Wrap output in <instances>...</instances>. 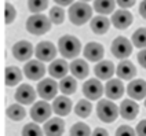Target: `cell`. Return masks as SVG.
I'll return each mask as SVG.
<instances>
[{"instance_id": "6da1fadb", "label": "cell", "mask_w": 146, "mask_h": 136, "mask_svg": "<svg viewBox=\"0 0 146 136\" xmlns=\"http://www.w3.org/2000/svg\"><path fill=\"white\" fill-rule=\"evenodd\" d=\"M58 48L64 58H76L81 51V43L77 37L65 34L58 40Z\"/></svg>"}, {"instance_id": "7a4b0ae2", "label": "cell", "mask_w": 146, "mask_h": 136, "mask_svg": "<svg viewBox=\"0 0 146 136\" xmlns=\"http://www.w3.org/2000/svg\"><path fill=\"white\" fill-rule=\"evenodd\" d=\"M92 17V8L87 3H73L69 8V19L73 25H84Z\"/></svg>"}, {"instance_id": "3957f363", "label": "cell", "mask_w": 146, "mask_h": 136, "mask_svg": "<svg viewBox=\"0 0 146 136\" xmlns=\"http://www.w3.org/2000/svg\"><path fill=\"white\" fill-rule=\"evenodd\" d=\"M50 29H51V21L46 15L35 14V15L29 17L26 21V30L32 34H36V36L44 34Z\"/></svg>"}, {"instance_id": "277c9868", "label": "cell", "mask_w": 146, "mask_h": 136, "mask_svg": "<svg viewBox=\"0 0 146 136\" xmlns=\"http://www.w3.org/2000/svg\"><path fill=\"white\" fill-rule=\"evenodd\" d=\"M97 114L101 121H104V122H113V121L117 120V117L120 114V109L116 106V103L110 102L109 99H104V100L98 102Z\"/></svg>"}, {"instance_id": "5b68a950", "label": "cell", "mask_w": 146, "mask_h": 136, "mask_svg": "<svg viewBox=\"0 0 146 136\" xmlns=\"http://www.w3.org/2000/svg\"><path fill=\"white\" fill-rule=\"evenodd\" d=\"M110 51H112V54L114 55V58H117V59H125L132 52V44H131V41L128 39L120 36V37H117V39L113 40Z\"/></svg>"}, {"instance_id": "8992f818", "label": "cell", "mask_w": 146, "mask_h": 136, "mask_svg": "<svg viewBox=\"0 0 146 136\" xmlns=\"http://www.w3.org/2000/svg\"><path fill=\"white\" fill-rule=\"evenodd\" d=\"M52 107L50 106L47 102L40 100V102H36L31 109V117L35 122L40 124V122H46L50 120V116L52 114L51 113Z\"/></svg>"}, {"instance_id": "52a82bcc", "label": "cell", "mask_w": 146, "mask_h": 136, "mask_svg": "<svg viewBox=\"0 0 146 136\" xmlns=\"http://www.w3.org/2000/svg\"><path fill=\"white\" fill-rule=\"evenodd\" d=\"M35 54L36 58L41 62L54 61V58L57 56V47L51 41H40L35 50Z\"/></svg>"}, {"instance_id": "ba28073f", "label": "cell", "mask_w": 146, "mask_h": 136, "mask_svg": "<svg viewBox=\"0 0 146 136\" xmlns=\"http://www.w3.org/2000/svg\"><path fill=\"white\" fill-rule=\"evenodd\" d=\"M24 73L29 80L37 81L43 79V76L46 74V66L39 59L37 61H29L24 66Z\"/></svg>"}, {"instance_id": "9c48e42d", "label": "cell", "mask_w": 146, "mask_h": 136, "mask_svg": "<svg viewBox=\"0 0 146 136\" xmlns=\"http://www.w3.org/2000/svg\"><path fill=\"white\" fill-rule=\"evenodd\" d=\"M14 98H15L17 102H19L21 104H32L36 99V91L32 85L22 84L17 88Z\"/></svg>"}, {"instance_id": "30bf717a", "label": "cell", "mask_w": 146, "mask_h": 136, "mask_svg": "<svg viewBox=\"0 0 146 136\" xmlns=\"http://www.w3.org/2000/svg\"><path fill=\"white\" fill-rule=\"evenodd\" d=\"M58 92V84L51 79L41 80L37 84V94L44 99V100H51L54 99Z\"/></svg>"}, {"instance_id": "8fae6325", "label": "cell", "mask_w": 146, "mask_h": 136, "mask_svg": "<svg viewBox=\"0 0 146 136\" xmlns=\"http://www.w3.org/2000/svg\"><path fill=\"white\" fill-rule=\"evenodd\" d=\"M13 55L18 61H21V62L28 61L33 55L32 43H29V41H26V40H21V41H18V43H15L13 46Z\"/></svg>"}, {"instance_id": "7c38bea8", "label": "cell", "mask_w": 146, "mask_h": 136, "mask_svg": "<svg viewBox=\"0 0 146 136\" xmlns=\"http://www.w3.org/2000/svg\"><path fill=\"white\" fill-rule=\"evenodd\" d=\"M83 94L90 100H97L104 94V85L99 80H87L83 84Z\"/></svg>"}, {"instance_id": "4fadbf2b", "label": "cell", "mask_w": 146, "mask_h": 136, "mask_svg": "<svg viewBox=\"0 0 146 136\" xmlns=\"http://www.w3.org/2000/svg\"><path fill=\"white\" fill-rule=\"evenodd\" d=\"M132 14H131L128 10H117V11H114V14L112 15V24L114 25V28L116 29H127L131 24H132Z\"/></svg>"}, {"instance_id": "5bb4252c", "label": "cell", "mask_w": 146, "mask_h": 136, "mask_svg": "<svg viewBox=\"0 0 146 136\" xmlns=\"http://www.w3.org/2000/svg\"><path fill=\"white\" fill-rule=\"evenodd\" d=\"M83 54H84V58H87L91 62H98L104 58L105 50L102 47V44H99L97 41H91L84 47Z\"/></svg>"}, {"instance_id": "9a60e30c", "label": "cell", "mask_w": 146, "mask_h": 136, "mask_svg": "<svg viewBox=\"0 0 146 136\" xmlns=\"http://www.w3.org/2000/svg\"><path fill=\"white\" fill-rule=\"evenodd\" d=\"M44 135L46 136H62L65 131V122L62 118L55 117V118H50L44 124Z\"/></svg>"}, {"instance_id": "2e32d148", "label": "cell", "mask_w": 146, "mask_h": 136, "mask_svg": "<svg viewBox=\"0 0 146 136\" xmlns=\"http://www.w3.org/2000/svg\"><path fill=\"white\" fill-rule=\"evenodd\" d=\"M127 94L135 99L142 100L146 98V81L145 80H132L127 87Z\"/></svg>"}, {"instance_id": "e0dca14e", "label": "cell", "mask_w": 146, "mask_h": 136, "mask_svg": "<svg viewBox=\"0 0 146 136\" xmlns=\"http://www.w3.org/2000/svg\"><path fill=\"white\" fill-rule=\"evenodd\" d=\"M116 73H117L119 79H121V80H132L137 76V69H135L132 62L127 61V59H123L121 62L117 65Z\"/></svg>"}, {"instance_id": "ac0fdd59", "label": "cell", "mask_w": 146, "mask_h": 136, "mask_svg": "<svg viewBox=\"0 0 146 136\" xmlns=\"http://www.w3.org/2000/svg\"><path fill=\"white\" fill-rule=\"evenodd\" d=\"M72 110V102L69 98L64 96H58L54 99L52 102V112L58 114V117H64V116H68Z\"/></svg>"}, {"instance_id": "d6986e66", "label": "cell", "mask_w": 146, "mask_h": 136, "mask_svg": "<svg viewBox=\"0 0 146 136\" xmlns=\"http://www.w3.org/2000/svg\"><path fill=\"white\" fill-rule=\"evenodd\" d=\"M139 114V106L137 102L131 100V99H125L120 106V116L124 120H134Z\"/></svg>"}, {"instance_id": "ffe728a7", "label": "cell", "mask_w": 146, "mask_h": 136, "mask_svg": "<svg viewBox=\"0 0 146 136\" xmlns=\"http://www.w3.org/2000/svg\"><path fill=\"white\" fill-rule=\"evenodd\" d=\"M105 94L109 99L117 100L124 94V85L120 80H109L105 85Z\"/></svg>"}, {"instance_id": "44dd1931", "label": "cell", "mask_w": 146, "mask_h": 136, "mask_svg": "<svg viewBox=\"0 0 146 136\" xmlns=\"http://www.w3.org/2000/svg\"><path fill=\"white\" fill-rule=\"evenodd\" d=\"M69 72V65L64 59H54L52 63L48 66V73L54 79H64L66 73Z\"/></svg>"}, {"instance_id": "7402d4cb", "label": "cell", "mask_w": 146, "mask_h": 136, "mask_svg": "<svg viewBox=\"0 0 146 136\" xmlns=\"http://www.w3.org/2000/svg\"><path fill=\"white\" fill-rule=\"evenodd\" d=\"M94 72L98 79L101 80H110V77L114 74V65L110 61H101L94 67Z\"/></svg>"}, {"instance_id": "603a6c76", "label": "cell", "mask_w": 146, "mask_h": 136, "mask_svg": "<svg viewBox=\"0 0 146 136\" xmlns=\"http://www.w3.org/2000/svg\"><path fill=\"white\" fill-rule=\"evenodd\" d=\"M69 69H70V72H72L73 76H74L76 79H80V80L86 79L90 73L88 63H87L86 61H83V59H74L72 63H70Z\"/></svg>"}, {"instance_id": "cb8c5ba5", "label": "cell", "mask_w": 146, "mask_h": 136, "mask_svg": "<svg viewBox=\"0 0 146 136\" xmlns=\"http://www.w3.org/2000/svg\"><path fill=\"white\" fill-rule=\"evenodd\" d=\"M91 30L97 34H105L110 28V21L105 15H97L91 19Z\"/></svg>"}, {"instance_id": "d4e9b609", "label": "cell", "mask_w": 146, "mask_h": 136, "mask_svg": "<svg viewBox=\"0 0 146 136\" xmlns=\"http://www.w3.org/2000/svg\"><path fill=\"white\" fill-rule=\"evenodd\" d=\"M22 80V73L18 67L14 66H8L4 73V83L7 87H14L17 84H19V81Z\"/></svg>"}, {"instance_id": "484cf974", "label": "cell", "mask_w": 146, "mask_h": 136, "mask_svg": "<svg viewBox=\"0 0 146 136\" xmlns=\"http://www.w3.org/2000/svg\"><path fill=\"white\" fill-rule=\"evenodd\" d=\"M117 3L114 0H95L94 1V10L99 13L101 15L112 14L114 11V6Z\"/></svg>"}, {"instance_id": "4316f807", "label": "cell", "mask_w": 146, "mask_h": 136, "mask_svg": "<svg viewBox=\"0 0 146 136\" xmlns=\"http://www.w3.org/2000/svg\"><path fill=\"white\" fill-rule=\"evenodd\" d=\"M59 89L64 95H72L76 92L77 89V81L74 77H70V76H66L64 77L61 83H59Z\"/></svg>"}, {"instance_id": "83f0119b", "label": "cell", "mask_w": 146, "mask_h": 136, "mask_svg": "<svg viewBox=\"0 0 146 136\" xmlns=\"http://www.w3.org/2000/svg\"><path fill=\"white\" fill-rule=\"evenodd\" d=\"M6 114H7V117L10 118V120L21 121V120H24L25 118V116H26V110H25L21 104L14 103V104H11V106H8Z\"/></svg>"}, {"instance_id": "f1b7e54d", "label": "cell", "mask_w": 146, "mask_h": 136, "mask_svg": "<svg viewBox=\"0 0 146 136\" xmlns=\"http://www.w3.org/2000/svg\"><path fill=\"white\" fill-rule=\"evenodd\" d=\"M92 110V106L88 100H86V99H81L79 100V103L76 104V107H74V113H76V116H79L81 118H87L90 116V113Z\"/></svg>"}, {"instance_id": "f546056e", "label": "cell", "mask_w": 146, "mask_h": 136, "mask_svg": "<svg viewBox=\"0 0 146 136\" xmlns=\"http://www.w3.org/2000/svg\"><path fill=\"white\" fill-rule=\"evenodd\" d=\"M132 44L138 48H146V28H141L134 32Z\"/></svg>"}, {"instance_id": "4dcf8cb0", "label": "cell", "mask_w": 146, "mask_h": 136, "mask_svg": "<svg viewBox=\"0 0 146 136\" xmlns=\"http://www.w3.org/2000/svg\"><path fill=\"white\" fill-rule=\"evenodd\" d=\"M64 19H65V11H64L62 7L55 6V7H52L50 10V21L51 22L59 25L64 22Z\"/></svg>"}, {"instance_id": "1f68e13d", "label": "cell", "mask_w": 146, "mask_h": 136, "mask_svg": "<svg viewBox=\"0 0 146 136\" xmlns=\"http://www.w3.org/2000/svg\"><path fill=\"white\" fill-rule=\"evenodd\" d=\"M28 7L31 13L39 14L48 7V0H28Z\"/></svg>"}, {"instance_id": "d6a6232c", "label": "cell", "mask_w": 146, "mask_h": 136, "mask_svg": "<svg viewBox=\"0 0 146 136\" xmlns=\"http://www.w3.org/2000/svg\"><path fill=\"white\" fill-rule=\"evenodd\" d=\"M70 136H91V131L88 125L83 122H77L70 128Z\"/></svg>"}, {"instance_id": "836d02e7", "label": "cell", "mask_w": 146, "mask_h": 136, "mask_svg": "<svg viewBox=\"0 0 146 136\" xmlns=\"http://www.w3.org/2000/svg\"><path fill=\"white\" fill-rule=\"evenodd\" d=\"M43 132L37 124H26L22 128V136H44Z\"/></svg>"}, {"instance_id": "e575fe53", "label": "cell", "mask_w": 146, "mask_h": 136, "mask_svg": "<svg viewBox=\"0 0 146 136\" xmlns=\"http://www.w3.org/2000/svg\"><path fill=\"white\" fill-rule=\"evenodd\" d=\"M15 17H17L15 8L13 7L10 3H6V8H4V21H6V24L10 25L15 19Z\"/></svg>"}, {"instance_id": "d590c367", "label": "cell", "mask_w": 146, "mask_h": 136, "mask_svg": "<svg viewBox=\"0 0 146 136\" xmlns=\"http://www.w3.org/2000/svg\"><path fill=\"white\" fill-rule=\"evenodd\" d=\"M116 136H137V131H134L128 125H121L116 131Z\"/></svg>"}, {"instance_id": "8d00e7d4", "label": "cell", "mask_w": 146, "mask_h": 136, "mask_svg": "<svg viewBox=\"0 0 146 136\" xmlns=\"http://www.w3.org/2000/svg\"><path fill=\"white\" fill-rule=\"evenodd\" d=\"M135 1H137V0H116V3L121 8H124V10L132 7V6L135 4Z\"/></svg>"}, {"instance_id": "74e56055", "label": "cell", "mask_w": 146, "mask_h": 136, "mask_svg": "<svg viewBox=\"0 0 146 136\" xmlns=\"http://www.w3.org/2000/svg\"><path fill=\"white\" fill-rule=\"evenodd\" d=\"M137 136H146V120H142L137 125Z\"/></svg>"}, {"instance_id": "f35d334b", "label": "cell", "mask_w": 146, "mask_h": 136, "mask_svg": "<svg viewBox=\"0 0 146 136\" xmlns=\"http://www.w3.org/2000/svg\"><path fill=\"white\" fill-rule=\"evenodd\" d=\"M138 62L142 67L146 69V48H143V50L138 54Z\"/></svg>"}, {"instance_id": "ab89813d", "label": "cell", "mask_w": 146, "mask_h": 136, "mask_svg": "<svg viewBox=\"0 0 146 136\" xmlns=\"http://www.w3.org/2000/svg\"><path fill=\"white\" fill-rule=\"evenodd\" d=\"M91 136H109V133L104 128H97V129H94V132H92Z\"/></svg>"}, {"instance_id": "60d3db41", "label": "cell", "mask_w": 146, "mask_h": 136, "mask_svg": "<svg viewBox=\"0 0 146 136\" xmlns=\"http://www.w3.org/2000/svg\"><path fill=\"white\" fill-rule=\"evenodd\" d=\"M139 14H141L142 18L146 19V0H143V1L141 3V6H139Z\"/></svg>"}, {"instance_id": "b9f144b4", "label": "cell", "mask_w": 146, "mask_h": 136, "mask_svg": "<svg viewBox=\"0 0 146 136\" xmlns=\"http://www.w3.org/2000/svg\"><path fill=\"white\" fill-rule=\"evenodd\" d=\"M55 3H57L58 6H72L73 4V0H54Z\"/></svg>"}, {"instance_id": "7bdbcfd3", "label": "cell", "mask_w": 146, "mask_h": 136, "mask_svg": "<svg viewBox=\"0 0 146 136\" xmlns=\"http://www.w3.org/2000/svg\"><path fill=\"white\" fill-rule=\"evenodd\" d=\"M80 1H90V0H80Z\"/></svg>"}, {"instance_id": "ee69618b", "label": "cell", "mask_w": 146, "mask_h": 136, "mask_svg": "<svg viewBox=\"0 0 146 136\" xmlns=\"http://www.w3.org/2000/svg\"><path fill=\"white\" fill-rule=\"evenodd\" d=\"M145 107H146V100H145Z\"/></svg>"}]
</instances>
